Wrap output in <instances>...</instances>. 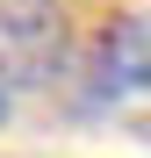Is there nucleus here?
Here are the masks:
<instances>
[{"label": "nucleus", "instance_id": "obj_2", "mask_svg": "<svg viewBox=\"0 0 151 158\" xmlns=\"http://www.w3.org/2000/svg\"><path fill=\"white\" fill-rule=\"evenodd\" d=\"M94 101H151V15H122L94 36V65H86Z\"/></svg>", "mask_w": 151, "mask_h": 158}, {"label": "nucleus", "instance_id": "obj_3", "mask_svg": "<svg viewBox=\"0 0 151 158\" xmlns=\"http://www.w3.org/2000/svg\"><path fill=\"white\" fill-rule=\"evenodd\" d=\"M7 115H15V101H7V86H0V122H7Z\"/></svg>", "mask_w": 151, "mask_h": 158}, {"label": "nucleus", "instance_id": "obj_1", "mask_svg": "<svg viewBox=\"0 0 151 158\" xmlns=\"http://www.w3.org/2000/svg\"><path fill=\"white\" fill-rule=\"evenodd\" d=\"M72 58L65 0H0V86H50Z\"/></svg>", "mask_w": 151, "mask_h": 158}]
</instances>
